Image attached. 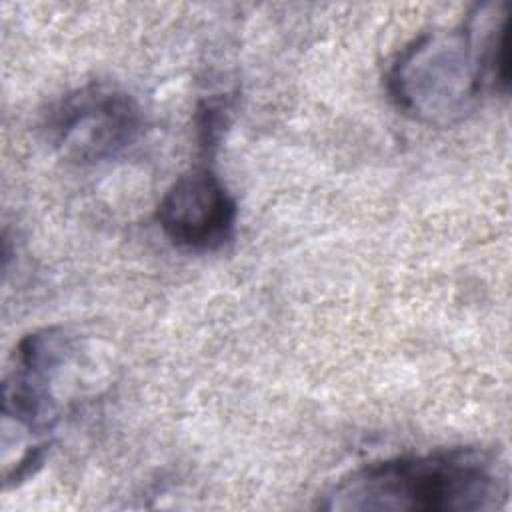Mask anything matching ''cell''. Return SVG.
<instances>
[{
	"label": "cell",
	"mask_w": 512,
	"mask_h": 512,
	"mask_svg": "<svg viewBox=\"0 0 512 512\" xmlns=\"http://www.w3.org/2000/svg\"><path fill=\"white\" fill-rule=\"evenodd\" d=\"M156 220L172 244L210 252L232 238L236 202L214 172L196 168L178 176L164 192Z\"/></svg>",
	"instance_id": "4"
},
{
	"label": "cell",
	"mask_w": 512,
	"mask_h": 512,
	"mask_svg": "<svg viewBox=\"0 0 512 512\" xmlns=\"http://www.w3.org/2000/svg\"><path fill=\"white\" fill-rule=\"evenodd\" d=\"M226 104L222 102H208L200 110V134H202V146H214L218 142V136L222 134V128L226 124Z\"/></svg>",
	"instance_id": "5"
},
{
	"label": "cell",
	"mask_w": 512,
	"mask_h": 512,
	"mask_svg": "<svg viewBox=\"0 0 512 512\" xmlns=\"http://www.w3.org/2000/svg\"><path fill=\"white\" fill-rule=\"evenodd\" d=\"M508 500L504 462L480 448H448L366 464L344 476L324 510L476 512Z\"/></svg>",
	"instance_id": "2"
},
{
	"label": "cell",
	"mask_w": 512,
	"mask_h": 512,
	"mask_svg": "<svg viewBox=\"0 0 512 512\" xmlns=\"http://www.w3.org/2000/svg\"><path fill=\"white\" fill-rule=\"evenodd\" d=\"M46 128L62 158L94 164L136 142L142 132V110L128 92L92 82L62 96L48 112Z\"/></svg>",
	"instance_id": "3"
},
{
	"label": "cell",
	"mask_w": 512,
	"mask_h": 512,
	"mask_svg": "<svg viewBox=\"0 0 512 512\" xmlns=\"http://www.w3.org/2000/svg\"><path fill=\"white\" fill-rule=\"evenodd\" d=\"M508 4H478L452 30L426 32L388 72L396 106L428 124L462 120L486 88L504 92L510 78Z\"/></svg>",
	"instance_id": "1"
}]
</instances>
